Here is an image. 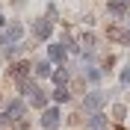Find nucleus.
<instances>
[{
    "label": "nucleus",
    "mask_w": 130,
    "mask_h": 130,
    "mask_svg": "<svg viewBox=\"0 0 130 130\" xmlns=\"http://www.w3.org/2000/svg\"><path fill=\"white\" fill-rule=\"evenodd\" d=\"M106 104V92H89V95L83 98V106H86V112H101V106Z\"/></svg>",
    "instance_id": "f257e3e1"
},
{
    "label": "nucleus",
    "mask_w": 130,
    "mask_h": 130,
    "mask_svg": "<svg viewBox=\"0 0 130 130\" xmlns=\"http://www.w3.org/2000/svg\"><path fill=\"white\" fill-rule=\"evenodd\" d=\"M21 36H24V27H21V24H12L9 30L0 32V47H9V44H12V41H18Z\"/></svg>",
    "instance_id": "f03ea898"
},
{
    "label": "nucleus",
    "mask_w": 130,
    "mask_h": 130,
    "mask_svg": "<svg viewBox=\"0 0 130 130\" xmlns=\"http://www.w3.org/2000/svg\"><path fill=\"white\" fill-rule=\"evenodd\" d=\"M56 124H59V109L56 106H47L41 112V127L44 130H56Z\"/></svg>",
    "instance_id": "7ed1b4c3"
},
{
    "label": "nucleus",
    "mask_w": 130,
    "mask_h": 130,
    "mask_svg": "<svg viewBox=\"0 0 130 130\" xmlns=\"http://www.w3.org/2000/svg\"><path fill=\"white\" fill-rule=\"evenodd\" d=\"M32 36H36V39H47L50 36V21L47 18H39V21L32 24Z\"/></svg>",
    "instance_id": "20e7f679"
},
{
    "label": "nucleus",
    "mask_w": 130,
    "mask_h": 130,
    "mask_svg": "<svg viewBox=\"0 0 130 130\" xmlns=\"http://www.w3.org/2000/svg\"><path fill=\"white\" fill-rule=\"evenodd\" d=\"M21 115H24V101H12V104L6 106V121H15Z\"/></svg>",
    "instance_id": "39448f33"
},
{
    "label": "nucleus",
    "mask_w": 130,
    "mask_h": 130,
    "mask_svg": "<svg viewBox=\"0 0 130 130\" xmlns=\"http://www.w3.org/2000/svg\"><path fill=\"white\" fill-rule=\"evenodd\" d=\"M30 68H32L30 62H18L15 68H12V77H18V80H27V74H30Z\"/></svg>",
    "instance_id": "423d86ee"
},
{
    "label": "nucleus",
    "mask_w": 130,
    "mask_h": 130,
    "mask_svg": "<svg viewBox=\"0 0 130 130\" xmlns=\"http://www.w3.org/2000/svg\"><path fill=\"white\" fill-rule=\"evenodd\" d=\"M50 59L53 62H65V44H50Z\"/></svg>",
    "instance_id": "0eeeda50"
},
{
    "label": "nucleus",
    "mask_w": 130,
    "mask_h": 130,
    "mask_svg": "<svg viewBox=\"0 0 130 130\" xmlns=\"http://www.w3.org/2000/svg\"><path fill=\"white\" fill-rule=\"evenodd\" d=\"M109 39H115V41H124V44H130V32H124V30H118V27H112V30H109Z\"/></svg>",
    "instance_id": "6e6552de"
},
{
    "label": "nucleus",
    "mask_w": 130,
    "mask_h": 130,
    "mask_svg": "<svg viewBox=\"0 0 130 130\" xmlns=\"http://www.w3.org/2000/svg\"><path fill=\"white\" fill-rule=\"evenodd\" d=\"M104 124H106V118L101 112H92V118H89V127L92 130H104Z\"/></svg>",
    "instance_id": "1a4fd4ad"
},
{
    "label": "nucleus",
    "mask_w": 130,
    "mask_h": 130,
    "mask_svg": "<svg viewBox=\"0 0 130 130\" xmlns=\"http://www.w3.org/2000/svg\"><path fill=\"white\" fill-rule=\"evenodd\" d=\"M50 77H53V83L62 89V86H65V80H68V71H65V68H62V71H50Z\"/></svg>",
    "instance_id": "9d476101"
},
{
    "label": "nucleus",
    "mask_w": 130,
    "mask_h": 130,
    "mask_svg": "<svg viewBox=\"0 0 130 130\" xmlns=\"http://www.w3.org/2000/svg\"><path fill=\"white\" fill-rule=\"evenodd\" d=\"M32 71L39 74V77H50V62H39V65H32Z\"/></svg>",
    "instance_id": "9b49d317"
},
{
    "label": "nucleus",
    "mask_w": 130,
    "mask_h": 130,
    "mask_svg": "<svg viewBox=\"0 0 130 130\" xmlns=\"http://www.w3.org/2000/svg\"><path fill=\"white\" fill-rule=\"evenodd\" d=\"M21 92H24V95H36V92H39V86H36L32 80H21Z\"/></svg>",
    "instance_id": "f8f14e48"
},
{
    "label": "nucleus",
    "mask_w": 130,
    "mask_h": 130,
    "mask_svg": "<svg viewBox=\"0 0 130 130\" xmlns=\"http://www.w3.org/2000/svg\"><path fill=\"white\" fill-rule=\"evenodd\" d=\"M32 104H36V106H44V104H47V98H44V92H36V95H32Z\"/></svg>",
    "instance_id": "ddd939ff"
},
{
    "label": "nucleus",
    "mask_w": 130,
    "mask_h": 130,
    "mask_svg": "<svg viewBox=\"0 0 130 130\" xmlns=\"http://www.w3.org/2000/svg\"><path fill=\"white\" fill-rule=\"evenodd\" d=\"M109 15L121 18V15H124V6H121V3H109Z\"/></svg>",
    "instance_id": "4468645a"
},
{
    "label": "nucleus",
    "mask_w": 130,
    "mask_h": 130,
    "mask_svg": "<svg viewBox=\"0 0 130 130\" xmlns=\"http://www.w3.org/2000/svg\"><path fill=\"white\" fill-rule=\"evenodd\" d=\"M53 101H59V104L68 101V89H65V86H62V89H56V92H53Z\"/></svg>",
    "instance_id": "2eb2a0df"
},
{
    "label": "nucleus",
    "mask_w": 130,
    "mask_h": 130,
    "mask_svg": "<svg viewBox=\"0 0 130 130\" xmlns=\"http://www.w3.org/2000/svg\"><path fill=\"white\" fill-rule=\"evenodd\" d=\"M86 77H89L92 83H98V80H101V71H98V68H89V71H86Z\"/></svg>",
    "instance_id": "dca6fc26"
},
{
    "label": "nucleus",
    "mask_w": 130,
    "mask_h": 130,
    "mask_svg": "<svg viewBox=\"0 0 130 130\" xmlns=\"http://www.w3.org/2000/svg\"><path fill=\"white\" fill-rule=\"evenodd\" d=\"M121 83H124V86H130V62L124 65V71H121Z\"/></svg>",
    "instance_id": "f3484780"
},
{
    "label": "nucleus",
    "mask_w": 130,
    "mask_h": 130,
    "mask_svg": "<svg viewBox=\"0 0 130 130\" xmlns=\"http://www.w3.org/2000/svg\"><path fill=\"white\" fill-rule=\"evenodd\" d=\"M83 44H86V50H92V47H95V36H86V39H83Z\"/></svg>",
    "instance_id": "a211bd4d"
},
{
    "label": "nucleus",
    "mask_w": 130,
    "mask_h": 130,
    "mask_svg": "<svg viewBox=\"0 0 130 130\" xmlns=\"http://www.w3.org/2000/svg\"><path fill=\"white\" fill-rule=\"evenodd\" d=\"M127 27H130V12H127Z\"/></svg>",
    "instance_id": "6ab92c4d"
},
{
    "label": "nucleus",
    "mask_w": 130,
    "mask_h": 130,
    "mask_svg": "<svg viewBox=\"0 0 130 130\" xmlns=\"http://www.w3.org/2000/svg\"><path fill=\"white\" fill-rule=\"evenodd\" d=\"M0 27H3V15H0Z\"/></svg>",
    "instance_id": "aec40b11"
},
{
    "label": "nucleus",
    "mask_w": 130,
    "mask_h": 130,
    "mask_svg": "<svg viewBox=\"0 0 130 130\" xmlns=\"http://www.w3.org/2000/svg\"><path fill=\"white\" fill-rule=\"evenodd\" d=\"M124 3H127V6H130V0H124Z\"/></svg>",
    "instance_id": "412c9836"
}]
</instances>
